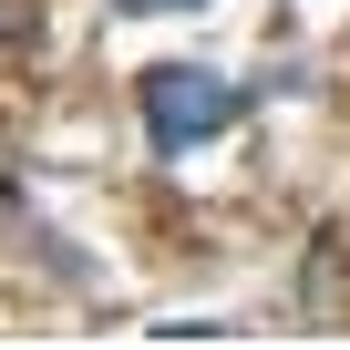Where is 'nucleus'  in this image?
Returning <instances> with one entry per match:
<instances>
[{"label": "nucleus", "mask_w": 350, "mask_h": 350, "mask_svg": "<svg viewBox=\"0 0 350 350\" xmlns=\"http://www.w3.org/2000/svg\"><path fill=\"white\" fill-rule=\"evenodd\" d=\"M134 103H144V144H154V154H186V144H217L258 93L227 83V72H206V62H154V72L134 83Z\"/></svg>", "instance_id": "nucleus-1"}, {"label": "nucleus", "mask_w": 350, "mask_h": 350, "mask_svg": "<svg viewBox=\"0 0 350 350\" xmlns=\"http://www.w3.org/2000/svg\"><path fill=\"white\" fill-rule=\"evenodd\" d=\"M124 21H165V11H206V0H113Z\"/></svg>", "instance_id": "nucleus-2"}]
</instances>
